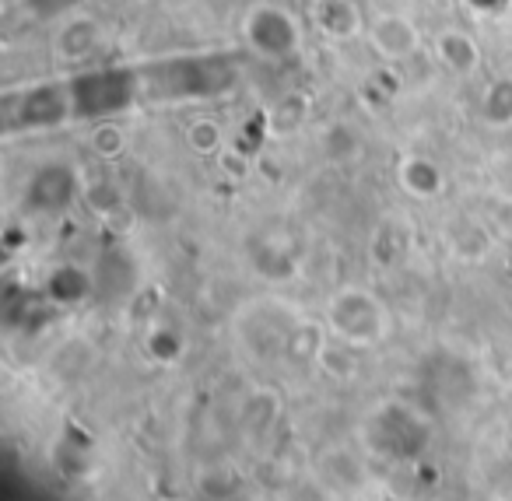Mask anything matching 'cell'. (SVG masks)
I'll use <instances>...</instances> for the list:
<instances>
[{
  "mask_svg": "<svg viewBox=\"0 0 512 501\" xmlns=\"http://www.w3.org/2000/svg\"><path fill=\"white\" fill-rule=\"evenodd\" d=\"M144 102L155 106H190L228 95L242 81V60L235 53H169L141 60Z\"/></svg>",
  "mask_w": 512,
  "mask_h": 501,
  "instance_id": "obj_1",
  "label": "cell"
},
{
  "mask_svg": "<svg viewBox=\"0 0 512 501\" xmlns=\"http://www.w3.org/2000/svg\"><path fill=\"white\" fill-rule=\"evenodd\" d=\"M71 85L74 123H109L144 106V74L141 64H99L67 74Z\"/></svg>",
  "mask_w": 512,
  "mask_h": 501,
  "instance_id": "obj_2",
  "label": "cell"
},
{
  "mask_svg": "<svg viewBox=\"0 0 512 501\" xmlns=\"http://www.w3.org/2000/svg\"><path fill=\"white\" fill-rule=\"evenodd\" d=\"M71 123L74 106L67 78H39L0 92V127L8 137H39Z\"/></svg>",
  "mask_w": 512,
  "mask_h": 501,
  "instance_id": "obj_3",
  "label": "cell"
},
{
  "mask_svg": "<svg viewBox=\"0 0 512 501\" xmlns=\"http://www.w3.org/2000/svg\"><path fill=\"white\" fill-rule=\"evenodd\" d=\"M242 46L249 57L267 60V64H285L302 53V39H306V25L285 4L274 0H256L249 4L246 15L239 22Z\"/></svg>",
  "mask_w": 512,
  "mask_h": 501,
  "instance_id": "obj_4",
  "label": "cell"
},
{
  "mask_svg": "<svg viewBox=\"0 0 512 501\" xmlns=\"http://www.w3.org/2000/svg\"><path fill=\"white\" fill-rule=\"evenodd\" d=\"M327 330L348 347H376L390 333V312L372 291L341 288L327 302Z\"/></svg>",
  "mask_w": 512,
  "mask_h": 501,
  "instance_id": "obj_5",
  "label": "cell"
},
{
  "mask_svg": "<svg viewBox=\"0 0 512 501\" xmlns=\"http://www.w3.org/2000/svg\"><path fill=\"white\" fill-rule=\"evenodd\" d=\"M372 53L386 64H407L421 53V29L411 15L404 11H383L365 25Z\"/></svg>",
  "mask_w": 512,
  "mask_h": 501,
  "instance_id": "obj_6",
  "label": "cell"
},
{
  "mask_svg": "<svg viewBox=\"0 0 512 501\" xmlns=\"http://www.w3.org/2000/svg\"><path fill=\"white\" fill-rule=\"evenodd\" d=\"M78 193H81V172L67 162H50L32 172L29 186H25V204L32 211L53 214V211H67L78 200Z\"/></svg>",
  "mask_w": 512,
  "mask_h": 501,
  "instance_id": "obj_7",
  "label": "cell"
},
{
  "mask_svg": "<svg viewBox=\"0 0 512 501\" xmlns=\"http://www.w3.org/2000/svg\"><path fill=\"white\" fill-rule=\"evenodd\" d=\"M309 25L330 43H351L369 22L358 0H309Z\"/></svg>",
  "mask_w": 512,
  "mask_h": 501,
  "instance_id": "obj_8",
  "label": "cell"
},
{
  "mask_svg": "<svg viewBox=\"0 0 512 501\" xmlns=\"http://www.w3.org/2000/svg\"><path fill=\"white\" fill-rule=\"evenodd\" d=\"M432 57L439 64V71H446L449 78H474L481 71V43L470 36L467 29H442L439 36L432 39Z\"/></svg>",
  "mask_w": 512,
  "mask_h": 501,
  "instance_id": "obj_9",
  "label": "cell"
},
{
  "mask_svg": "<svg viewBox=\"0 0 512 501\" xmlns=\"http://www.w3.org/2000/svg\"><path fill=\"white\" fill-rule=\"evenodd\" d=\"M102 50V25L92 15H74L64 18L60 29L53 32V53L57 60L71 67H81Z\"/></svg>",
  "mask_w": 512,
  "mask_h": 501,
  "instance_id": "obj_10",
  "label": "cell"
},
{
  "mask_svg": "<svg viewBox=\"0 0 512 501\" xmlns=\"http://www.w3.org/2000/svg\"><path fill=\"white\" fill-rule=\"evenodd\" d=\"M397 183L414 200H439L446 193V169L428 155H404L397 162Z\"/></svg>",
  "mask_w": 512,
  "mask_h": 501,
  "instance_id": "obj_11",
  "label": "cell"
},
{
  "mask_svg": "<svg viewBox=\"0 0 512 501\" xmlns=\"http://www.w3.org/2000/svg\"><path fill=\"white\" fill-rule=\"evenodd\" d=\"M477 116L488 130L512 127V74H498L484 85L481 99H477Z\"/></svg>",
  "mask_w": 512,
  "mask_h": 501,
  "instance_id": "obj_12",
  "label": "cell"
},
{
  "mask_svg": "<svg viewBox=\"0 0 512 501\" xmlns=\"http://www.w3.org/2000/svg\"><path fill=\"white\" fill-rule=\"evenodd\" d=\"M446 242H449V249L467 263H477L491 253V235L470 218L453 221V225L446 228Z\"/></svg>",
  "mask_w": 512,
  "mask_h": 501,
  "instance_id": "obj_13",
  "label": "cell"
},
{
  "mask_svg": "<svg viewBox=\"0 0 512 501\" xmlns=\"http://www.w3.org/2000/svg\"><path fill=\"white\" fill-rule=\"evenodd\" d=\"M183 141H186V148H190L193 155L211 158V155H218V151L225 148V127H221L214 116H197V120L186 123Z\"/></svg>",
  "mask_w": 512,
  "mask_h": 501,
  "instance_id": "obj_14",
  "label": "cell"
},
{
  "mask_svg": "<svg viewBox=\"0 0 512 501\" xmlns=\"http://www.w3.org/2000/svg\"><path fill=\"white\" fill-rule=\"evenodd\" d=\"M323 151L334 162H351L362 151V137H358V130L351 123H330L327 134H323Z\"/></svg>",
  "mask_w": 512,
  "mask_h": 501,
  "instance_id": "obj_15",
  "label": "cell"
},
{
  "mask_svg": "<svg viewBox=\"0 0 512 501\" xmlns=\"http://www.w3.org/2000/svg\"><path fill=\"white\" fill-rule=\"evenodd\" d=\"M92 148L99 151L102 158H113V155H120L123 148H127V137H123V130L116 127V120H109V123H95L92 127Z\"/></svg>",
  "mask_w": 512,
  "mask_h": 501,
  "instance_id": "obj_16",
  "label": "cell"
},
{
  "mask_svg": "<svg viewBox=\"0 0 512 501\" xmlns=\"http://www.w3.org/2000/svg\"><path fill=\"white\" fill-rule=\"evenodd\" d=\"M491 228L512 242V197H495V200H491Z\"/></svg>",
  "mask_w": 512,
  "mask_h": 501,
  "instance_id": "obj_17",
  "label": "cell"
},
{
  "mask_svg": "<svg viewBox=\"0 0 512 501\" xmlns=\"http://www.w3.org/2000/svg\"><path fill=\"white\" fill-rule=\"evenodd\" d=\"M477 8H498V4H509V0H474Z\"/></svg>",
  "mask_w": 512,
  "mask_h": 501,
  "instance_id": "obj_18",
  "label": "cell"
},
{
  "mask_svg": "<svg viewBox=\"0 0 512 501\" xmlns=\"http://www.w3.org/2000/svg\"><path fill=\"white\" fill-rule=\"evenodd\" d=\"M141 4H148V0H141Z\"/></svg>",
  "mask_w": 512,
  "mask_h": 501,
  "instance_id": "obj_19",
  "label": "cell"
}]
</instances>
